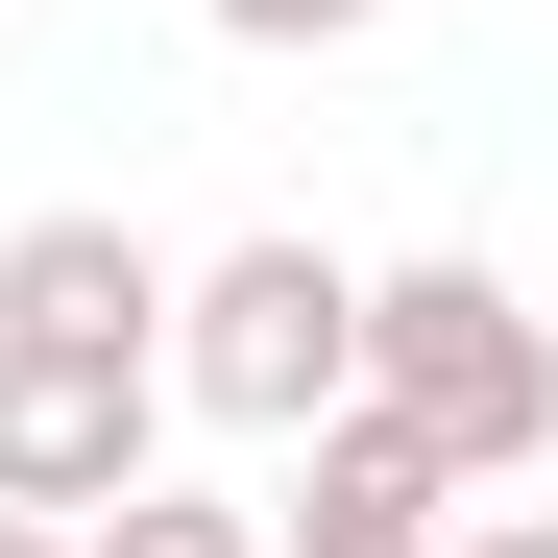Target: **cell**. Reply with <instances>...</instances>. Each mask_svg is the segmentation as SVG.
<instances>
[{
    "mask_svg": "<svg viewBox=\"0 0 558 558\" xmlns=\"http://www.w3.org/2000/svg\"><path fill=\"white\" fill-rule=\"evenodd\" d=\"M364 413H413L437 486H534V461H558V316L510 292L486 243L364 267Z\"/></svg>",
    "mask_w": 558,
    "mask_h": 558,
    "instance_id": "obj_1",
    "label": "cell"
},
{
    "mask_svg": "<svg viewBox=\"0 0 558 558\" xmlns=\"http://www.w3.org/2000/svg\"><path fill=\"white\" fill-rule=\"evenodd\" d=\"M364 389V267L340 243H195L170 267V413H219V437H316Z\"/></svg>",
    "mask_w": 558,
    "mask_h": 558,
    "instance_id": "obj_2",
    "label": "cell"
},
{
    "mask_svg": "<svg viewBox=\"0 0 558 558\" xmlns=\"http://www.w3.org/2000/svg\"><path fill=\"white\" fill-rule=\"evenodd\" d=\"M146 461H170L146 340H0V510H122Z\"/></svg>",
    "mask_w": 558,
    "mask_h": 558,
    "instance_id": "obj_3",
    "label": "cell"
},
{
    "mask_svg": "<svg viewBox=\"0 0 558 558\" xmlns=\"http://www.w3.org/2000/svg\"><path fill=\"white\" fill-rule=\"evenodd\" d=\"M0 340H146V364H170V243L98 219V195L0 219Z\"/></svg>",
    "mask_w": 558,
    "mask_h": 558,
    "instance_id": "obj_4",
    "label": "cell"
},
{
    "mask_svg": "<svg viewBox=\"0 0 558 558\" xmlns=\"http://www.w3.org/2000/svg\"><path fill=\"white\" fill-rule=\"evenodd\" d=\"M292 510H461V486H437V437H413V413H364V389H340V413L292 437Z\"/></svg>",
    "mask_w": 558,
    "mask_h": 558,
    "instance_id": "obj_5",
    "label": "cell"
},
{
    "mask_svg": "<svg viewBox=\"0 0 558 558\" xmlns=\"http://www.w3.org/2000/svg\"><path fill=\"white\" fill-rule=\"evenodd\" d=\"M73 558H267V510H219V486H170V461H146L122 510H73Z\"/></svg>",
    "mask_w": 558,
    "mask_h": 558,
    "instance_id": "obj_6",
    "label": "cell"
},
{
    "mask_svg": "<svg viewBox=\"0 0 558 558\" xmlns=\"http://www.w3.org/2000/svg\"><path fill=\"white\" fill-rule=\"evenodd\" d=\"M195 25H219V49H364L389 0H195Z\"/></svg>",
    "mask_w": 558,
    "mask_h": 558,
    "instance_id": "obj_7",
    "label": "cell"
},
{
    "mask_svg": "<svg viewBox=\"0 0 558 558\" xmlns=\"http://www.w3.org/2000/svg\"><path fill=\"white\" fill-rule=\"evenodd\" d=\"M267 558H437V510H267Z\"/></svg>",
    "mask_w": 558,
    "mask_h": 558,
    "instance_id": "obj_8",
    "label": "cell"
},
{
    "mask_svg": "<svg viewBox=\"0 0 558 558\" xmlns=\"http://www.w3.org/2000/svg\"><path fill=\"white\" fill-rule=\"evenodd\" d=\"M437 558H558V510H534V486H461V510H437Z\"/></svg>",
    "mask_w": 558,
    "mask_h": 558,
    "instance_id": "obj_9",
    "label": "cell"
},
{
    "mask_svg": "<svg viewBox=\"0 0 558 558\" xmlns=\"http://www.w3.org/2000/svg\"><path fill=\"white\" fill-rule=\"evenodd\" d=\"M0 558H73V510H0Z\"/></svg>",
    "mask_w": 558,
    "mask_h": 558,
    "instance_id": "obj_10",
    "label": "cell"
}]
</instances>
